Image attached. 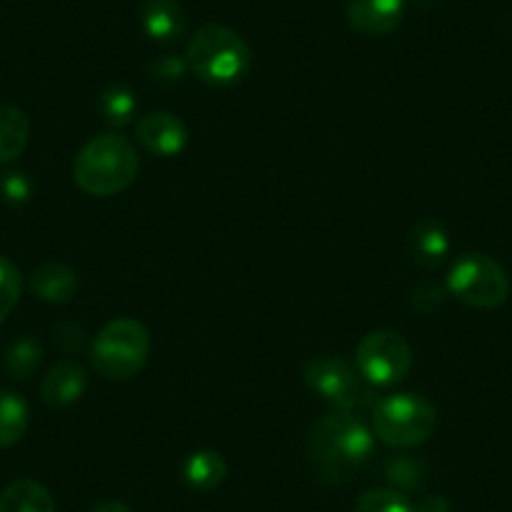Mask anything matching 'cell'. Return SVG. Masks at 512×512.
Wrapping results in <instances>:
<instances>
[{
  "label": "cell",
  "mask_w": 512,
  "mask_h": 512,
  "mask_svg": "<svg viewBox=\"0 0 512 512\" xmlns=\"http://www.w3.org/2000/svg\"><path fill=\"white\" fill-rule=\"evenodd\" d=\"M447 299V287H440L437 282H420L412 289V307L422 314H432L442 309Z\"/></svg>",
  "instance_id": "d4e9b609"
},
{
  "label": "cell",
  "mask_w": 512,
  "mask_h": 512,
  "mask_svg": "<svg viewBox=\"0 0 512 512\" xmlns=\"http://www.w3.org/2000/svg\"><path fill=\"white\" fill-rule=\"evenodd\" d=\"M88 387L86 369L78 362H58L41 384V397L51 407H68L83 397Z\"/></svg>",
  "instance_id": "7c38bea8"
},
{
  "label": "cell",
  "mask_w": 512,
  "mask_h": 512,
  "mask_svg": "<svg viewBox=\"0 0 512 512\" xmlns=\"http://www.w3.org/2000/svg\"><path fill=\"white\" fill-rule=\"evenodd\" d=\"M181 475H184V482L191 490L211 492L224 482L226 462L224 457L214 450L191 452V455L186 457L184 467H181Z\"/></svg>",
  "instance_id": "2e32d148"
},
{
  "label": "cell",
  "mask_w": 512,
  "mask_h": 512,
  "mask_svg": "<svg viewBox=\"0 0 512 512\" xmlns=\"http://www.w3.org/2000/svg\"><path fill=\"white\" fill-rule=\"evenodd\" d=\"M304 382L312 392H317L327 405H332L337 412H352L367 397L364 390L362 374L357 367L347 364L339 357H314L304 369Z\"/></svg>",
  "instance_id": "ba28073f"
},
{
  "label": "cell",
  "mask_w": 512,
  "mask_h": 512,
  "mask_svg": "<svg viewBox=\"0 0 512 512\" xmlns=\"http://www.w3.org/2000/svg\"><path fill=\"white\" fill-rule=\"evenodd\" d=\"M447 292L475 309H497L510 297V277L487 254L460 256L447 277Z\"/></svg>",
  "instance_id": "8992f818"
},
{
  "label": "cell",
  "mask_w": 512,
  "mask_h": 512,
  "mask_svg": "<svg viewBox=\"0 0 512 512\" xmlns=\"http://www.w3.org/2000/svg\"><path fill=\"white\" fill-rule=\"evenodd\" d=\"M83 337H86V334H83V327H78V324L73 322H63L53 329V342L61 349H66V352H73V349L81 347Z\"/></svg>",
  "instance_id": "4316f807"
},
{
  "label": "cell",
  "mask_w": 512,
  "mask_h": 512,
  "mask_svg": "<svg viewBox=\"0 0 512 512\" xmlns=\"http://www.w3.org/2000/svg\"><path fill=\"white\" fill-rule=\"evenodd\" d=\"M415 510L417 512H452V507L445 497H427V500H422Z\"/></svg>",
  "instance_id": "83f0119b"
},
{
  "label": "cell",
  "mask_w": 512,
  "mask_h": 512,
  "mask_svg": "<svg viewBox=\"0 0 512 512\" xmlns=\"http://www.w3.org/2000/svg\"><path fill=\"white\" fill-rule=\"evenodd\" d=\"M31 121L18 106H0V166L11 164L26 151Z\"/></svg>",
  "instance_id": "e0dca14e"
},
{
  "label": "cell",
  "mask_w": 512,
  "mask_h": 512,
  "mask_svg": "<svg viewBox=\"0 0 512 512\" xmlns=\"http://www.w3.org/2000/svg\"><path fill=\"white\" fill-rule=\"evenodd\" d=\"M0 512H56V500L41 482L16 480L0 492Z\"/></svg>",
  "instance_id": "9a60e30c"
},
{
  "label": "cell",
  "mask_w": 512,
  "mask_h": 512,
  "mask_svg": "<svg viewBox=\"0 0 512 512\" xmlns=\"http://www.w3.org/2000/svg\"><path fill=\"white\" fill-rule=\"evenodd\" d=\"M31 289L41 302L68 304L78 292V274L66 264H41L31 274Z\"/></svg>",
  "instance_id": "5bb4252c"
},
{
  "label": "cell",
  "mask_w": 512,
  "mask_h": 512,
  "mask_svg": "<svg viewBox=\"0 0 512 512\" xmlns=\"http://www.w3.org/2000/svg\"><path fill=\"white\" fill-rule=\"evenodd\" d=\"M136 98L126 86H111L101 96V116L111 126L121 128L134 121Z\"/></svg>",
  "instance_id": "44dd1931"
},
{
  "label": "cell",
  "mask_w": 512,
  "mask_h": 512,
  "mask_svg": "<svg viewBox=\"0 0 512 512\" xmlns=\"http://www.w3.org/2000/svg\"><path fill=\"white\" fill-rule=\"evenodd\" d=\"M384 477L392 485V490L405 495V492L420 490L422 482H425V465L412 460V457H395L384 467Z\"/></svg>",
  "instance_id": "7402d4cb"
},
{
  "label": "cell",
  "mask_w": 512,
  "mask_h": 512,
  "mask_svg": "<svg viewBox=\"0 0 512 512\" xmlns=\"http://www.w3.org/2000/svg\"><path fill=\"white\" fill-rule=\"evenodd\" d=\"M141 26L151 41L171 46V43L181 41L186 26H189V18H186V11L181 8L179 0H144Z\"/></svg>",
  "instance_id": "8fae6325"
},
{
  "label": "cell",
  "mask_w": 512,
  "mask_h": 512,
  "mask_svg": "<svg viewBox=\"0 0 512 512\" xmlns=\"http://www.w3.org/2000/svg\"><path fill=\"white\" fill-rule=\"evenodd\" d=\"M139 176L136 146L118 134L93 136L73 161V179L91 196H116Z\"/></svg>",
  "instance_id": "7a4b0ae2"
},
{
  "label": "cell",
  "mask_w": 512,
  "mask_h": 512,
  "mask_svg": "<svg viewBox=\"0 0 512 512\" xmlns=\"http://www.w3.org/2000/svg\"><path fill=\"white\" fill-rule=\"evenodd\" d=\"M149 329L136 319H113L98 332L91 347V362L106 379H128L139 374L149 362Z\"/></svg>",
  "instance_id": "5b68a950"
},
{
  "label": "cell",
  "mask_w": 512,
  "mask_h": 512,
  "mask_svg": "<svg viewBox=\"0 0 512 512\" xmlns=\"http://www.w3.org/2000/svg\"><path fill=\"white\" fill-rule=\"evenodd\" d=\"M357 372L377 387L402 382L412 367V349L402 334L390 329L369 332L357 347Z\"/></svg>",
  "instance_id": "52a82bcc"
},
{
  "label": "cell",
  "mask_w": 512,
  "mask_h": 512,
  "mask_svg": "<svg viewBox=\"0 0 512 512\" xmlns=\"http://www.w3.org/2000/svg\"><path fill=\"white\" fill-rule=\"evenodd\" d=\"M23 279L16 264L6 256H0V324L6 322L8 314L16 309L18 299H21Z\"/></svg>",
  "instance_id": "603a6c76"
},
{
  "label": "cell",
  "mask_w": 512,
  "mask_h": 512,
  "mask_svg": "<svg viewBox=\"0 0 512 512\" xmlns=\"http://www.w3.org/2000/svg\"><path fill=\"white\" fill-rule=\"evenodd\" d=\"M405 0H349V26L364 36H390L405 18Z\"/></svg>",
  "instance_id": "30bf717a"
},
{
  "label": "cell",
  "mask_w": 512,
  "mask_h": 512,
  "mask_svg": "<svg viewBox=\"0 0 512 512\" xmlns=\"http://www.w3.org/2000/svg\"><path fill=\"white\" fill-rule=\"evenodd\" d=\"M407 246H410V256L415 259V264L432 272L445 264L447 254H450V236H447L445 226L437 224L435 219H425L412 229Z\"/></svg>",
  "instance_id": "4fadbf2b"
},
{
  "label": "cell",
  "mask_w": 512,
  "mask_h": 512,
  "mask_svg": "<svg viewBox=\"0 0 512 512\" xmlns=\"http://www.w3.org/2000/svg\"><path fill=\"white\" fill-rule=\"evenodd\" d=\"M189 73V63L179 56H164L149 66V78L159 86H176Z\"/></svg>",
  "instance_id": "cb8c5ba5"
},
{
  "label": "cell",
  "mask_w": 512,
  "mask_h": 512,
  "mask_svg": "<svg viewBox=\"0 0 512 512\" xmlns=\"http://www.w3.org/2000/svg\"><path fill=\"white\" fill-rule=\"evenodd\" d=\"M309 455L319 475L342 480L372 460L374 432H369L352 412H332L309 432Z\"/></svg>",
  "instance_id": "6da1fadb"
},
{
  "label": "cell",
  "mask_w": 512,
  "mask_h": 512,
  "mask_svg": "<svg viewBox=\"0 0 512 512\" xmlns=\"http://www.w3.org/2000/svg\"><path fill=\"white\" fill-rule=\"evenodd\" d=\"M28 422H31V410H28L26 400L16 392L0 390V450L21 442L28 430Z\"/></svg>",
  "instance_id": "ac0fdd59"
},
{
  "label": "cell",
  "mask_w": 512,
  "mask_h": 512,
  "mask_svg": "<svg viewBox=\"0 0 512 512\" xmlns=\"http://www.w3.org/2000/svg\"><path fill=\"white\" fill-rule=\"evenodd\" d=\"M0 189H3V196L11 204H26L31 199L33 184L23 171H11V174H6V179L0 181Z\"/></svg>",
  "instance_id": "484cf974"
},
{
  "label": "cell",
  "mask_w": 512,
  "mask_h": 512,
  "mask_svg": "<svg viewBox=\"0 0 512 512\" xmlns=\"http://www.w3.org/2000/svg\"><path fill=\"white\" fill-rule=\"evenodd\" d=\"M186 63L209 86H234L251 71V48L244 38L221 23H204L186 46Z\"/></svg>",
  "instance_id": "3957f363"
},
{
  "label": "cell",
  "mask_w": 512,
  "mask_h": 512,
  "mask_svg": "<svg viewBox=\"0 0 512 512\" xmlns=\"http://www.w3.org/2000/svg\"><path fill=\"white\" fill-rule=\"evenodd\" d=\"M354 512H417L410 497L392 487H372L364 490L354 502Z\"/></svg>",
  "instance_id": "ffe728a7"
},
{
  "label": "cell",
  "mask_w": 512,
  "mask_h": 512,
  "mask_svg": "<svg viewBox=\"0 0 512 512\" xmlns=\"http://www.w3.org/2000/svg\"><path fill=\"white\" fill-rule=\"evenodd\" d=\"M91 512H134V510H131V507H128L126 502L103 500V502H96V505L91 507Z\"/></svg>",
  "instance_id": "f1b7e54d"
},
{
  "label": "cell",
  "mask_w": 512,
  "mask_h": 512,
  "mask_svg": "<svg viewBox=\"0 0 512 512\" xmlns=\"http://www.w3.org/2000/svg\"><path fill=\"white\" fill-rule=\"evenodd\" d=\"M136 141L144 146L149 154L161 156V159H174L186 149L189 131L184 121L169 111H151L139 118L136 123Z\"/></svg>",
  "instance_id": "9c48e42d"
},
{
  "label": "cell",
  "mask_w": 512,
  "mask_h": 512,
  "mask_svg": "<svg viewBox=\"0 0 512 512\" xmlns=\"http://www.w3.org/2000/svg\"><path fill=\"white\" fill-rule=\"evenodd\" d=\"M43 362V347L38 339L33 337H21L16 342L8 344L6 349V372L11 374L13 379H28L33 372H38Z\"/></svg>",
  "instance_id": "d6986e66"
},
{
  "label": "cell",
  "mask_w": 512,
  "mask_h": 512,
  "mask_svg": "<svg viewBox=\"0 0 512 512\" xmlns=\"http://www.w3.org/2000/svg\"><path fill=\"white\" fill-rule=\"evenodd\" d=\"M437 410L417 395H390L374 405L372 432L379 442L400 450L420 447L435 435Z\"/></svg>",
  "instance_id": "277c9868"
}]
</instances>
